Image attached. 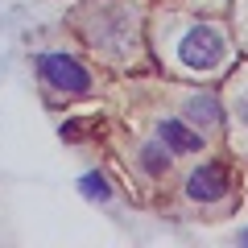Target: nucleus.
<instances>
[{
  "mask_svg": "<svg viewBox=\"0 0 248 248\" xmlns=\"http://www.w3.org/2000/svg\"><path fill=\"white\" fill-rule=\"evenodd\" d=\"M79 195L87 199V203H108V199H112V186H108V178L99 174V170H87V174L79 178Z\"/></svg>",
  "mask_w": 248,
  "mask_h": 248,
  "instance_id": "7",
  "label": "nucleus"
},
{
  "mask_svg": "<svg viewBox=\"0 0 248 248\" xmlns=\"http://www.w3.org/2000/svg\"><path fill=\"white\" fill-rule=\"evenodd\" d=\"M236 116H240V124L248 128V91H240V95H236Z\"/></svg>",
  "mask_w": 248,
  "mask_h": 248,
  "instance_id": "8",
  "label": "nucleus"
},
{
  "mask_svg": "<svg viewBox=\"0 0 248 248\" xmlns=\"http://www.w3.org/2000/svg\"><path fill=\"white\" fill-rule=\"evenodd\" d=\"M157 141L166 145L170 153H199V149H207L203 133H199L195 124L178 120V116H161L157 120Z\"/></svg>",
  "mask_w": 248,
  "mask_h": 248,
  "instance_id": "4",
  "label": "nucleus"
},
{
  "mask_svg": "<svg viewBox=\"0 0 248 248\" xmlns=\"http://www.w3.org/2000/svg\"><path fill=\"white\" fill-rule=\"evenodd\" d=\"M236 240H240V244H248V228H244V232H236Z\"/></svg>",
  "mask_w": 248,
  "mask_h": 248,
  "instance_id": "9",
  "label": "nucleus"
},
{
  "mask_svg": "<svg viewBox=\"0 0 248 248\" xmlns=\"http://www.w3.org/2000/svg\"><path fill=\"white\" fill-rule=\"evenodd\" d=\"M223 58H228V42H223V33L215 25H207V21L190 25L178 37V62H182L186 71L211 75L215 66H223Z\"/></svg>",
  "mask_w": 248,
  "mask_h": 248,
  "instance_id": "2",
  "label": "nucleus"
},
{
  "mask_svg": "<svg viewBox=\"0 0 248 248\" xmlns=\"http://www.w3.org/2000/svg\"><path fill=\"white\" fill-rule=\"evenodd\" d=\"M232 190V170L223 166V161H199L195 170H190V178H186V199L190 203H223Z\"/></svg>",
  "mask_w": 248,
  "mask_h": 248,
  "instance_id": "3",
  "label": "nucleus"
},
{
  "mask_svg": "<svg viewBox=\"0 0 248 248\" xmlns=\"http://www.w3.org/2000/svg\"><path fill=\"white\" fill-rule=\"evenodd\" d=\"M186 124H195L199 133L207 128H219L223 124V104L215 91H195V95L186 99Z\"/></svg>",
  "mask_w": 248,
  "mask_h": 248,
  "instance_id": "5",
  "label": "nucleus"
},
{
  "mask_svg": "<svg viewBox=\"0 0 248 248\" xmlns=\"http://www.w3.org/2000/svg\"><path fill=\"white\" fill-rule=\"evenodd\" d=\"M33 71L42 75V83L50 91H58V95L79 99V95H87V91H91V71L75 58V54H66V50L37 54V58H33Z\"/></svg>",
  "mask_w": 248,
  "mask_h": 248,
  "instance_id": "1",
  "label": "nucleus"
},
{
  "mask_svg": "<svg viewBox=\"0 0 248 248\" xmlns=\"http://www.w3.org/2000/svg\"><path fill=\"white\" fill-rule=\"evenodd\" d=\"M137 161H141V170H145L149 178H166V170H170V161H174V153H170L161 141H145L141 153H137Z\"/></svg>",
  "mask_w": 248,
  "mask_h": 248,
  "instance_id": "6",
  "label": "nucleus"
}]
</instances>
